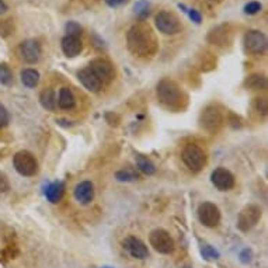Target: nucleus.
<instances>
[{
	"label": "nucleus",
	"instance_id": "12",
	"mask_svg": "<svg viewBox=\"0 0 268 268\" xmlns=\"http://www.w3.org/2000/svg\"><path fill=\"white\" fill-rule=\"evenodd\" d=\"M41 45L35 40H27L19 47V55L25 63H35L41 58Z\"/></svg>",
	"mask_w": 268,
	"mask_h": 268
},
{
	"label": "nucleus",
	"instance_id": "17",
	"mask_svg": "<svg viewBox=\"0 0 268 268\" xmlns=\"http://www.w3.org/2000/svg\"><path fill=\"white\" fill-rule=\"evenodd\" d=\"M74 198L80 204H90L94 198V187L90 181H82L74 188Z\"/></svg>",
	"mask_w": 268,
	"mask_h": 268
},
{
	"label": "nucleus",
	"instance_id": "25",
	"mask_svg": "<svg viewBox=\"0 0 268 268\" xmlns=\"http://www.w3.org/2000/svg\"><path fill=\"white\" fill-rule=\"evenodd\" d=\"M14 32V23L11 19L0 20V37H9Z\"/></svg>",
	"mask_w": 268,
	"mask_h": 268
},
{
	"label": "nucleus",
	"instance_id": "29",
	"mask_svg": "<svg viewBox=\"0 0 268 268\" xmlns=\"http://www.w3.org/2000/svg\"><path fill=\"white\" fill-rule=\"evenodd\" d=\"M66 32H68V35H73V37H79L80 34H82V27L77 24V23H74V21H69L68 24H66Z\"/></svg>",
	"mask_w": 268,
	"mask_h": 268
},
{
	"label": "nucleus",
	"instance_id": "22",
	"mask_svg": "<svg viewBox=\"0 0 268 268\" xmlns=\"http://www.w3.org/2000/svg\"><path fill=\"white\" fill-rule=\"evenodd\" d=\"M21 82L25 87L32 89L40 82V73L37 72L35 69H24L21 72Z\"/></svg>",
	"mask_w": 268,
	"mask_h": 268
},
{
	"label": "nucleus",
	"instance_id": "38",
	"mask_svg": "<svg viewBox=\"0 0 268 268\" xmlns=\"http://www.w3.org/2000/svg\"><path fill=\"white\" fill-rule=\"evenodd\" d=\"M6 10H7V4L3 0H0V14H3Z\"/></svg>",
	"mask_w": 268,
	"mask_h": 268
},
{
	"label": "nucleus",
	"instance_id": "21",
	"mask_svg": "<svg viewBox=\"0 0 268 268\" xmlns=\"http://www.w3.org/2000/svg\"><path fill=\"white\" fill-rule=\"evenodd\" d=\"M246 87L251 90H266L267 89V77L264 74H250L246 79Z\"/></svg>",
	"mask_w": 268,
	"mask_h": 268
},
{
	"label": "nucleus",
	"instance_id": "10",
	"mask_svg": "<svg viewBox=\"0 0 268 268\" xmlns=\"http://www.w3.org/2000/svg\"><path fill=\"white\" fill-rule=\"evenodd\" d=\"M244 47L253 55H263L267 51V37L257 30H251L244 35Z\"/></svg>",
	"mask_w": 268,
	"mask_h": 268
},
{
	"label": "nucleus",
	"instance_id": "27",
	"mask_svg": "<svg viewBox=\"0 0 268 268\" xmlns=\"http://www.w3.org/2000/svg\"><path fill=\"white\" fill-rule=\"evenodd\" d=\"M201 253H202V257L205 258V260H209V261L218 260V258H219V253H218L215 248L208 246V244L201 247Z\"/></svg>",
	"mask_w": 268,
	"mask_h": 268
},
{
	"label": "nucleus",
	"instance_id": "1",
	"mask_svg": "<svg viewBox=\"0 0 268 268\" xmlns=\"http://www.w3.org/2000/svg\"><path fill=\"white\" fill-rule=\"evenodd\" d=\"M128 49L139 58H150L157 51V41L152 28L144 23L135 24L126 34Z\"/></svg>",
	"mask_w": 268,
	"mask_h": 268
},
{
	"label": "nucleus",
	"instance_id": "34",
	"mask_svg": "<svg viewBox=\"0 0 268 268\" xmlns=\"http://www.w3.org/2000/svg\"><path fill=\"white\" fill-rule=\"evenodd\" d=\"M10 190V183H9V178L4 173L0 171V193H7Z\"/></svg>",
	"mask_w": 268,
	"mask_h": 268
},
{
	"label": "nucleus",
	"instance_id": "39",
	"mask_svg": "<svg viewBox=\"0 0 268 268\" xmlns=\"http://www.w3.org/2000/svg\"><path fill=\"white\" fill-rule=\"evenodd\" d=\"M103 268H111V267H103Z\"/></svg>",
	"mask_w": 268,
	"mask_h": 268
},
{
	"label": "nucleus",
	"instance_id": "6",
	"mask_svg": "<svg viewBox=\"0 0 268 268\" xmlns=\"http://www.w3.org/2000/svg\"><path fill=\"white\" fill-rule=\"evenodd\" d=\"M155 23L159 31L163 32L166 35H174L177 32L181 31V28H183L181 21L173 11H160L156 16Z\"/></svg>",
	"mask_w": 268,
	"mask_h": 268
},
{
	"label": "nucleus",
	"instance_id": "33",
	"mask_svg": "<svg viewBox=\"0 0 268 268\" xmlns=\"http://www.w3.org/2000/svg\"><path fill=\"white\" fill-rule=\"evenodd\" d=\"M180 7H181V9H184V11L188 14V17H190L193 21H195L196 24H199V23H201V14H199L198 11L194 10V9H187L184 4H180Z\"/></svg>",
	"mask_w": 268,
	"mask_h": 268
},
{
	"label": "nucleus",
	"instance_id": "14",
	"mask_svg": "<svg viewBox=\"0 0 268 268\" xmlns=\"http://www.w3.org/2000/svg\"><path fill=\"white\" fill-rule=\"evenodd\" d=\"M122 247L129 253V256L138 260H145L149 257V250L146 247L144 242L141 239L135 236H128L122 242Z\"/></svg>",
	"mask_w": 268,
	"mask_h": 268
},
{
	"label": "nucleus",
	"instance_id": "2",
	"mask_svg": "<svg viewBox=\"0 0 268 268\" xmlns=\"http://www.w3.org/2000/svg\"><path fill=\"white\" fill-rule=\"evenodd\" d=\"M183 92L174 80L163 79L157 84V98L169 108H180L183 103Z\"/></svg>",
	"mask_w": 268,
	"mask_h": 268
},
{
	"label": "nucleus",
	"instance_id": "13",
	"mask_svg": "<svg viewBox=\"0 0 268 268\" xmlns=\"http://www.w3.org/2000/svg\"><path fill=\"white\" fill-rule=\"evenodd\" d=\"M211 181L220 191H229L235 187V177L229 170L223 169V167H218L212 171Z\"/></svg>",
	"mask_w": 268,
	"mask_h": 268
},
{
	"label": "nucleus",
	"instance_id": "19",
	"mask_svg": "<svg viewBox=\"0 0 268 268\" xmlns=\"http://www.w3.org/2000/svg\"><path fill=\"white\" fill-rule=\"evenodd\" d=\"M40 101H41V105L48 110V111H55L56 108V96H55V92L52 90L51 87H47L44 89L40 94Z\"/></svg>",
	"mask_w": 268,
	"mask_h": 268
},
{
	"label": "nucleus",
	"instance_id": "16",
	"mask_svg": "<svg viewBox=\"0 0 268 268\" xmlns=\"http://www.w3.org/2000/svg\"><path fill=\"white\" fill-rule=\"evenodd\" d=\"M62 45V51L66 56L73 58L76 55H79L83 49V42L80 37H73V35H66L61 42Z\"/></svg>",
	"mask_w": 268,
	"mask_h": 268
},
{
	"label": "nucleus",
	"instance_id": "8",
	"mask_svg": "<svg viewBox=\"0 0 268 268\" xmlns=\"http://www.w3.org/2000/svg\"><path fill=\"white\" fill-rule=\"evenodd\" d=\"M93 74L100 80V83L105 86L113 82L115 77V68L111 62L105 61V59H94L87 66Z\"/></svg>",
	"mask_w": 268,
	"mask_h": 268
},
{
	"label": "nucleus",
	"instance_id": "7",
	"mask_svg": "<svg viewBox=\"0 0 268 268\" xmlns=\"http://www.w3.org/2000/svg\"><path fill=\"white\" fill-rule=\"evenodd\" d=\"M260 218H261V208L260 206L254 205V204L244 206L240 211L239 217H237V227H239V230L248 232L251 227H254L257 225Z\"/></svg>",
	"mask_w": 268,
	"mask_h": 268
},
{
	"label": "nucleus",
	"instance_id": "26",
	"mask_svg": "<svg viewBox=\"0 0 268 268\" xmlns=\"http://www.w3.org/2000/svg\"><path fill=\"white\" fill-rule=\"evenodd\" d=\"M13 80V73L10 68L6 63H0V83L1 84H10Z\"/></svg>",
	"mask_w": 268,
	"mask_h": 268
},
{
	"label": "nucleus",
	"instance_id": "32",
	"mask_svg": "<svg viewBox=\"0 0 268 268\" xmlns=\"http://www.w3.org/2000/svg\"><path fill=\"white\" fill-rule=\"evenodd\" d=\"M261 10V4L258 1H250L244 6V13L246 14H257Z\"/></svg>",
	"mask_w": 268,
	"mask_h": 268
},
{
	"label": "nucleus",
	"instance_id": "36",
	"mask_svg": "<svg viewBox=\"0 0 268 268\" xmlns=\"http://www.w3.org/2000/svg\"><path fill=\"white\" fill-rule=\"evenodd\" d=\"M240 260H242L243 263H250V261H251V251H250L248 248L243 250L242 254H240Z\"/></svg>",
	"mask_w": 268,
	"mask_h": 268
},
{
	"label": "nucleus",
	"instance_id": "15",
	"mask_svg": "<svg viewBox=\"0 0 268 268\" xmlns=\"http://www.w3.org/2000/svg\"><path fill=\"white\" fill-rule=\"evenodd\" d=\"M79 80L82 82V84L92 93H98L103 89V84L100 83V80L93 74V72L89 68H84L82 71H79L77 73Z\"/></svg>",
	"mask_w": 268,
	"mask_h": 268
},
{
	"label": "nucleus",
	"instance_id": "28",
	"mask_svg": "<svg viewBox=\"0 0 268 268\" xmlns=\"http://www.w3.org/2000/svg\"><path fill=\"white\" fill-rule=\"evenodd\" d=\"M115 175L120 181H134L138 178V174L132 170H128V169L126 170H120Z\"/></svg>",
	"mask_w": 268,
	"mask_h": 268
},
{
	"label": "nucleus",
	"instance_id": "35",
	"mask_svg": "<svg viewBox=\"0 0 268 268\" xmlns=\"http://www.w3.org/2000/svg\"><path fill=\"white\" fill-rule=\"evenodd\" d=\"M9 121H10V115L7 113V110L3 105H0V128L6 126L9 124Z\"/></svg>",
	"mask_w": 268,
	"mask_h": 268
},
{
	"label": "nucleus",
	"instance_id": "30",
	"mask_svg": "<svg viewBox=\"0 0 268 268\" xmlns=\"http://www.w3.org/2000/svg\"><path fill=\"white\" fill-rule=\"evenodd\" d=\"M254 107H256V110H257L260 114L267 115L268 103L266 97H257V98H256V101H254Z\"/></svg>",
	"mask_w": 268,
	"mask_h": 268
},
{
	"label": "nucleus",
	"instance_id": "4",
	"mask_svg": "<svg viewBox=\"0 0 268 268\" xmlns=\"http://www.w3.org/2000/svg\"><path fill=\"white\" fill-rule=\"evenodd\" d=\"M149 243L160 254H170L174 251V240L165 229H155L149 235Z\"/></svg>",
	"mask_w": 268,
	"mask_h": 268
},
{
	"label": "nucleus",
	"instance_id": "24",
	"mask_svg": "<svg viewBox=\"0 0 268 268\" xmlns=\"http://www.w3.org/2000/svg\"><path fill=\"white\" fill-rule=\"evenodd\" d=\"M136 166H138V169H139L142 173H145V174H155V165H153L147 157H145V156H138V159H136Z\"/></svg>",
	"mask_w": 268,
	"mask_h": 268
},
{
	"label": "nucleus",
	"instance_id": "20",
	"mask_svg": "<svg viewBox=\"0 0 268 268\" xmlns=\"http://www.w3.org/2000/svg\"><path fill=\"white\" fill-rule=\"evenodd\" d=\"M76 104L74 96H73L72 90L69 87H62L59 92V98H58V105L62 110H72Z\"/></svg>",
	"mask_w": 268,
	"mask_h": 268
},
{
	"label": "nucleus",
	"instance_id": "11",
	"mask_svg": "<svg viewBox=\"0 0 268 268\" xmlns=\"http://www.w3.org/2000/svg\"><path fill=\"white\" fill-rule=\"evenodd\" d=\"M198 219L206 227H215L220 222L219 208L212 202H202L198 206Z\"/></svg>",
	"mask_w": 268,
	"mask_h": 268
},
{
	"label": "nucleus",
	"instance_id": "5",
	"mask_svg": "<svg viewBox=\"0 0 268 268\" xmlns=\"http://www.w3.org/2000/svg\"><path fill=\"white\" fill-rule=\"evenodd\" d=\"M13 165L21 175L32 177L38 173V162L30 152H17L13 157Z\"/></svg>",
	"mask_w": 268,
	"mask_h": 268
},
{
	"label": "nucleus",
	"instance_id": "18",
	"mask_svg": "<svg viewBox=\"0 0 268 268\" xmlns=\"http://www.w3.org/2000/svg\"><path fill=\"white\" fill-rule=\"evenodd\" d=\"M63 193H65V184L62 181H55L45 190V195L48 198V201H51L52 204H56L62 199Z\"/></svg>",
	"mask_w": 268,
	"mask_h": 268
},
{
	"label": "nucleus",
	"instance_id": "31",
	"mask_svg": "<svg viewBox=\"0 0 268 268\" xmlns=\"http://www.w3.org/2000/svg\"><path fill=\"white\" fill-rule=\"evenodd\" d=\"M135 13L141 17H146L149 14V4L145 1V0H141L135 4Z\"/></svg>",
	"mask_w": 268,
	"mask_h": 268
},
{
	"label": "nucleus",
	"instance_id": "37",
	"mask_svg": "<svg viewBox=\"0 0 268 268\" xmlns=\"http://www.w3.org/2000/svg\"><path fill=\"white\" fill-rule=\"evenodd\" d=\"M105 1H107V4L111 6V7H117V6H121V4L128 3V0H105Z\"/></svg>",
	"mask_w": 268,
	"mask_h": 268
},
{
	"label": "nucleus",
	"instance_id": "9",
	"mask_svg": "<svg viewBox=\"0 0 268 268\" xmlns=\"http://www.w3.org/2000/svg\"><path fill=\"white\" fill-rule=\"evenodd\" d=\"M201 126L208 132H217L223 124V115L217 105H208L199 118Z\"/></svg>",
	"mask_w": 268,
	"mask_h": 268
},
{
	"label": "nucleus",
	"instance_id": "3",
	"mask_svg": "<svg viewBox=\"0 0 268 268\" xmlns=\"http://www.w3.org/2000/svg\"><path fill=\"white\" fill-rule=\"evenodd\" d=\"M181 159L184 165L194 173L201 171L206 163V155L204 149H201L196 145H187L181 153Z\"/></svg>",
	"mask_w": 268,
	"mask_h": 268
},
{
	"label": "nucleus",
	"instance_id": "23",
	"mask_svg": "<svg viewBox=\"0 0 268 268\" xmlns=\"http://www.w3.org/2000/svg\"><path fill=\"white\" fill-rule=\"evenodd\" d=\"M222 28H223V25L211 32V34H209V41L214 42V44H217V45H220V47H225V45H226V42L230 41V40L227 38V35H229L230 32L220 31Z\"/></svg>",
	"mask_w": 268,
	"mask_h": 268
}]
</instances>
